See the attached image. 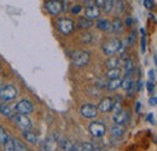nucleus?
Wrapping results in <instances>:
<instances>
[{"mask_svg": "<svg viewBox=\"0 0 157 151\" xmlns=\"http://www.w3.org/2000/svg\"><path fill=\"white\" fill-rule=\"evenodd\" d=\"M134 70V64H133V60L131 58H127L124 60V75H129L132 74Z\"/></svg>", "mask_w": 157, "mask_h": 151, "instance_id": "obj_21", "label": "nucleus"}, {"mask_svg": "<svg viewBox=\"0 0 157 151\" xmlns=\"http://www.w3.org/2000/svg\"><path fill=\"white\" fill-rule=\"evenodd\" d=\"M78 28H81V29H88V28H91L93 25V21L91 18H87V17H82V18L78 19Z\"/></svg>", "mask_w": 157, "mask_h": 151, "instance_id": "obj_15", "label": "nucleus"}, {"mask_svg": "<svg viewBox=\"0 0 157 151\" xmlns=\"http://www.w3.org/2000/svg\"><path fill=\"white\" fill-rule=\"evenodd\" d=\"M147 91H149V93H152V91H154V81H147Z\"/></svg>", "mask_w": 157, "mask_h": 151, "instance_id": "obj_37", "label": "nucleus"}, {"mask_svg": "<svg viewBox=\"0 0 157 151\" xmlns=\"http://www.w3.org/2000/svg\"><path fill=\"white\" fill-rule=\"evenodd\" d=\"M139 109H140V103H137V108H136V111L139 113Z\"/></svg>", "mask_w": 157, "mask_h": 151, "instance_id": "obj_44", "label": "nucleus"}, {"mask_svg": "<svg viewBox=\"0 0 157 151\" xmlns=\"http://www.w3.org/2000/svg\"><path fill=\"white\" fill-rule=\"evenodd\" d=\"M136 41V33L134 32H132L131 34H129V37L127 39V44L128 45H133V42Z\"/></svg>", "mask_w": 157, "mask_h": 151, "instance_id": "obj_34", "label": "nucleus"}, {"mask_svg": "<svg viewBox=\"0 0 157 151\" xmlns=\"http://www.w3.org/2000/svg\"><path fill=\"white\" fill-rule=\"evenodd\" d=\"M23 138H24L28 143H30V144H36V141H38V137H36V134H34L33 132H30L29 130L23 131Z\"/></svg>", "mask_w": 157, "mask_h": 151, "instance_id": "obj_14", "label": "nucleus"}, {"mask_svg": "<svg viewBox=\"0 0 157 151\" xmlns=\"http://www.w3.org/2000/svg\"><path fill=\"white\" fill-rule=\"evenodd\" d=\"M120 75H121V70H120L118 68H111V69H109V72L106 73V76L109 77V80H110V79L120 77Z\"/></svg>", "mask_w": 157, "mask_h": 151, "instance_id": "obj_24", "label": "nucleus"}, {"mask_svg": "<svg viewBox=\"0 0 157 151\" xmlns=\"http://www.w3.org/2000/svg\"><path fill=\"white\" fill-rule=\"evenodd\" d=\"M13 140V145H15V151H25L27 150V146L20 141L18 139H12Z\"/></svg>", "mask_w": 157, "mask_h": 151, "instance_id": "obj_27", "label": "nucleus"}, {"mask_svg": "<svg viewBox=\"0 0 157 151\" xmlns=\"http://www.w3.org/2000/svg\"><path fill=\"white\" fill-rule=\"evenodd\" d=\"M80 12H81V6L80 5H75V6L71 7V14L73 15H78Z\"/></svg>", "mask_w": 157, "mask_h": 151, "instance_id": "obj_36", "label": "nucleus"}, {"mask_svg": "<svg viewBox=\"0 0 157 151\" xmlns=\"http://www.w3.org/2000/svg\"><path fill=\"white\" fill-rule=\"evenodd\" d=\"M152 118H154V115H152V114H150V115L147 116V120H149V122H150V123H155V121H154Z\"/></svg>", "mask_w": 157, "mask_h": 151, "instance_id": "obj_42", "label": "nucleus"}, {"mask_svg": "<svg viewBox=\"0 0 157 151\" xmlns=\"http://www.w3.org/2000/svg\"><path fill=\"white\" fill-rule=\"evenodd\" d=\"M94 2H96V5H97L98 7H101V6L104 5V2H105V0H94Z\"/></svg>", "mask_w": 157, "mask_h": 151, "instance_id": "obj_39", "label": "nucleus"}, {"mask_svg": "<svg viewBox=\"0 0 157 151\" xmlns=\"http://www.w3.org/2000/svg\"><path fill=\"white\" fill-rule=\"evenodd\" d=\"M0 111L4 114V115H6V116H11V113H12L11 108L7 106V105H5V104H0Z\"/></svg>", "mask_w": 157, "mask_h": 151, "instance_id": "obj_29", "label": "nucleus"}, {"mask_svg": "<svg viewBox=\"0 0 157 151\" xmlns=\"http://www.w3.org/2000/svg\"><path fill=\"white\" fill-rule=\"evenodd\" d=\"M114 9V0H105L104 5H103V10L105 14H110L111 10Z\"/></svg>", "mask_w": 157, "mask_h": 151, "instance_id": "obj_25", "label": "nucleus"}, {"mask_svg": "<svg viewBox=\"0 0 157 151\" xmlns=\"http://www.w3.org/2000/svg\"><path fill=\"white\" fill-rule=\"evenodd\" d=\"M133 85V79H132V74H129V75H124L123 77V80L121 81V87L123 88V90H128L131 86Z\"/></svg>", "mask_w": 157, "mask_h": 151, "instance_id": "obj_19", "label": "nucleus"}, {"mask_svg": "<svg viewBox=\"0 0 157 151\" xmlns=\"http://www.w3.org/2000/svg\"><path fill=\"white\" fill-rule=\"evenodd\" d=\"M85 14H86V17L91 19L98 18L99 15H100V10L97 5H92V6H87L86 10H85Z\"/></svg>", "mask_w": 157, "mask_h": 151, "instance_id": "obj_12", "label": "nucleus"}, {"mask_svg": "<svg viewBox=\"0 0 157 151\" xmlns=\"http://www.w3.org/2000/svg\"><path fill=\"white\" fill-rule=\"evenodd\" d=\"M149 77H150L151 81H155V73H154V70H149Z\"/></svg>", "mask_w": 157, "mask_h": 151, "instance_id": "obj_40", "label": "nucleus"}, {"mask_svg": "<svg viewBox=\"0 0 157 151\" xmlns=\"http://www.w3.org/2000/svg\"><path fill=\"white\" fill-rule=\"evenodd\" d=\"M121 105H122L121 97L117 95V97L115 98V102L113 103V110H114V111H118V110H121Z\"/></svg>", "mask_w": 157, "mask_h": 151, "instance_id": "obj_28", "label": "nucleus"}, {"mask_svg": "<svg viewBox=\"0 0 157 151\" xmlns=\"http://www.w3.org/2000/svg\"><path fill=\"white\" fill-rule=\"evenodd\" d=\"M97 27H98V29H100V30L106 32V30H109V29H110L111 23H110L108 19L101 18V19H98V22H97Z\"/></svg>", "mask_w": 157, "mask_h": 151, "instance_id": "obj_20", "label": "nucleus"}, {"mask_svg": "<svg viewBox=\"0 0 157 151\" xmlns=\"http://www.w3.org/2000/svg\"><path fill=\"white\" fill-rule=\"evenodd\" d=\"M120 59H118L117 57H114V56H111L106 62H105V65L109 68V69H111V68H117L118 67V62Z\"/></svg>", "mask_w": 157, "mask_h": 151, "instance_id": "obj_23", "label": "nucleus"}, {"mask_svg": "<svg viewBox=\"0 0 157 151\" xmlns=\"http://www.w3.org/2000/svg\"><path fill=\"white\" fill-rule=\"evenodd\" d=\"M88 130H90V133L93 135V137H96V138H100V137H103L105 132H106V127H105V125L104 123H101V122H92L91 125H90V127H88Z\"/></svg>", "mask_w": 157, "mask_h": 151, "instance_id": "obj_9", "label": "nucleus"}, {"mask_svg": "<svg viewBox=\"0 0 157 151\" xmlns=\"http://www.w3.org/2000/svg\"><path fill=\"white\" fill-rule=\"evenodd\" d=\"M149 104H150V105H157V97L151 98V99L149 100Z\"/></svg>", "mask_w": 157, "mask_h": 151, "instance_id": "obj_38", "label": "nucleus"}, {"mask_svg": "<svg viewBox=\"0 0 157 151\" xmlns=\"http://www.w3.org/2000/svg\"><path fill=\"white\" fill-rule=\"evenodd\" d=\"M91 40H92V37H91L88 33H85V34L81 37V41H82L83 44H90Z\"/></svg>", "mask_w": 157, "mask_h": 151, "instance_id": "obj_33", "label": "nucleus"}, {"mask_svg": "<svg viewBox=\"0 0 157 151\" xmlns=\"http://www.w3.org/2000/svg\"><path fill=\"white\" fill-rule=\"evenodd\" d=\"M122 28H123V23H122V21L116 17V18L113 21V23H111V27H110V29L114 32V33H121V30H122Z\"/></svg>", "mask_w": 157, "mask_h": 151, "instance_id": "obj_17", "label": "nucleus"}, {"mask_svg": "<svg viewBox=\"0 0 157 151\" xmlns=\"http://www.w3.org/2000/svg\"><path fill=\"white\" fill-rule=\"evenodd\" d=\"M144 6L149 10H151L154 7V1L152 0H144Z\"/></svg>", "mask_w": 157, "mask_h": 151, "instance_id": "obj_35", "label": "nucleus"}, {"mask_svg": "<svg viewBox=\"0 0 157 151\" xmlns=\"http://www.w3.org/2000/svg\"><path fill=\"white\" fill-rule=\"evenodd\" d=\"M141 88H143V83H141V81H140V80H139V81H138V91H141Z\"/></svg>", "mask_w": 157, "mask_h": 151, "instance_id": "obj_43", "label": "nucleus"}, {"mask_svg": "<svg viewBox=\"0 0 157 151\" xmlns=\"http://www.w3.org/2000/svg\"><path fill=\"white\" fill-rule=\"evenodd\" d=\"M110 132L111 134L114 135V137H122L123 135V133H124V127L122 126V125H115V126H113L111 127V130H110Z\"/></svg>", "mask_w": 157, "mask_h": 151, "instance_id": "obj_18", "label": "nucleus"}, {"mask_svg": "<svg viewBox=\"0 0 157 151\" xmlns=\"http://www.w3.org/2000/svg\"><path fill=\"white\" fill-rule=\"evenodd\" d=\"M80 113L86 118H94L98 115V108L93 104H83L80 109Z\"/></svg>", "mask_w": 157, "mask_h": 151, "instance_id": "obj_8", "label": "nucleus"}, {"mask_svg": "<svg viewBox=\"0 0 157 151\" xmlns=\"http://www.w3.org/2000/svg\"><path fill=\"white\" fill-rule=\"evenodd\" d=\"M113 103H114V99L110 98V97H105L100 100L99 105L97 106L98 108V111H101V113H109L113 110Z\"/></svg>", "mask_w": 157, "mask_h": 151, "instance_id": "obj_10", "label": "nucleus"}, {"mask_svg": "<svg viewBox=\"0 0 157 151\" xmlns=\"http://www.w3.org/2000/svg\"><path fill=\"white\" fill-rule=\"evenodd\" d=\"M126 24H127L128 27H131V25L133 24V19L131 18V17H127V19H126Z\"/></svg>", "mask_w": 157, "mask_h": 151, "instance_id": "obj_41", "label": "nucleus"}, {"mask_svg": "<svg viewBox=\"0 0 157 151\" xmlns=\"http://www.w3.org/2000/svg\"><path fill=\"white\" fill-rule=\"evenodd\" d=\"M59 146H60V149H62V150L73 151V146H74V144H73L70 140H68V139H62V140L59 141Z\"/></svg>", "mask_w": 157, "mask_h": 151, "instance_id": "obj_22", "label": "nucleus"}, {"mask_svg": "<svg viewBox=\"0 0 157 151\" xmlns=\"http://www.w3.org/2000/svg\"><path fill=\"white\" fill-rule=\"evenodd\" d=\"M154 58H155V63H156V65H157V53L154 56Z\"/></svg>", "mask_w": 157, "mask_h": 151, "instance_id": "obj_45", "label": "nucleus"}, {"mask_svg": "<svg viewBox=\"0 0 157 151\" xmlns=\"http://www.w3.org/2000/svg\"><path fill=\"white\" fill-rule=\"evenodd\" d=\"M57 28L63 35H69L74 30V22L70 18H59L57 21Z\"/></svg>", "mask_w": 157, "mask_h": 151, "instance_id": "obj_4", "label": "nucleus"}, {"mask_svg": "<svg viewBox=\"0 0 157 151\" xmlns=\"http://www.w3.org/2000/svg\"><path fill=\"white\" fill-rule=\"evenodd\" d=\"M114 7H115V11H116L117 14H121V12L123 11V9H124L123 1H122V0H117L116 4H114Z\"/></svg>", "mask_w": 157, "mask_h": 151, "instance_id": "obj_31", "label": "nucleus"}, {"mask_svg": "<svg viewBox=\"0 0 157 151\" xmlns=\"http://www.w3.org/2000/svg\"><path fill=\"white\" fill-rule=\"evenodd\" d=\"M1 88H2V86H1V83H0V92H1Z\"/></svg>", "mask_w": 157, "mask_h": 151, "instance_id": "obj_46", "label": "nucleus"}, {"mask_svg": "<svg viewBox=\"0 0 157 151\" xmlns=\"http://www.w3.org/2000/svg\"><path fill=\"white\" fill-rule=\"evenodd\" d=\"M129 120V114L126 110H118V111H115L114 116H113V121L117 125H124L127 121Z\"/></svg>", "mask_w": 157, "mask_h": 151, "instance_id": "obj_11", "label": "nucleus"}, {"mask_svg": "<svg viewBox=\"0 0 157 151\" xmlns=\"http://www.w3.org/2000/svg\"><path fill=\"white\" fill-rule=\"evenodd\" d=\"M93 151V150H97L96 148H94V145L93 144H91V143H82V144H76V145H74L73 146V151Z\"/></svg>", "mask_w": 157, "mask_h": 151, "instance_id": "obj_13", "label": "nucleus"}, {"mask_svg": "<svg viewBox=\"0 0 157 151\" xmlns=\"http://www.w3.org/2000/svg\"><path fill=\"white\" fill-rule=\"evenodd\" d=\"M91 59V55L88 51H76L73 53L71 56V62L75 67L78 68H81V67H85L88 64Z\"/></svg>", "mask_w": 157, "mask_h": 151, "instance_id": "obj_1", "label": "nucleus"}, {"mask_svg": "<svg viewBox=\"0 0 157 151\" xmlns=\"http://www.w3.org/2000/svg\"><path fill=\"white\" fill-rule=\"evenodd\" d=\"M45 7L46 10L48 11V14L56 16L59 15L63 10H64V6H63V2L60 0H47L46 4H45Z\"/></svg>", "mask_w": 157, "mask_h": 151, "instance_id": "obj_6", "label": "nucleus"}, {"mask_svg": "<svg viewBox=\"0 0 157 151\" xmlns=\"http://www.w3.org/2000/svg\"><path fill=\"white\" fill-rule=\"evenodd\" d=\"M140 32H141V52L144 53L145 51H146V39H145V30L141 28L140 29Z\"/></svg>", "mask_w": 157, "mask_h": 151, "instance_id": "obj_32", "label": "nucleus"}, {"mask_svg": "<svg viewBox=\"0 0 157 151\" xmlns=\"http://www.w3.org/2000/svg\"><path fill=\"white\" fill-rule=\"evenodd\" d=\"M17 95H18V90L13 85H6V86H2V88H1L0 99L4 103H7V102L13 100Z\"/></svg>", "mask_w": 157, "mask_h": 151, "instance_id": "obj_2", "label": "nucleus"}, {"mask_svg": "<svg viewBox=\"0 0 157 151\" xmlns=\"http://www.w3.org/2000/svg\"><path fill=\"white\" fill-rule=\"evenodd\" d=\"M121 41L118 39H111L103 45V52L108 56H114L120 48Z\"/></svg>", "mask_w": 157, "mask_h": 151, "instance_id": "obj_5", "label": "nucleus"}, {"mask_svg": "<svg viewBox=\"0 0 157 151\" xmlns=\"http://www.w3.org/2000/svg\"><path fill=\"white\" fill-rule=\"evenodd\" d=\"M9 138H10V137L7 135L6 131H5L2 127H0V144H4Z\"/></svg>", "mask_w": 157, "mask_h": 151, "instance_id": "obj_30", "label": "nucleus"}, {"mask_svg": "<svg viewBox=\"0 0 157 151\" xmlns=\"http://www.w3.org/2000/svg\"><path fill=\"white\" fill-rule=\"evenodd\" d=\"M33 110H34V106L28 99L20 100L15 106V111L18 114H23V115H29L33 113Z\"/></svg>", "mask_w": 157, "mask_h": 151, "instance_id": "obj_7", "label": "nucleus"}, {"mask_svg": "<svg viewBox=\"0 0 157 151\" xmlns=\"http://www.w3.org/2000/svg\"><path fill=\"white\" fill-rule=\"evenodd\" d=\"M2 146H4V150L5 151H15V145H13V140L11 139V138H9L4 144H2Z\"/></svg>", "mask_w": 157, "mask_h": 151, "instance_id": "obj_26", "label": "nucleus"}, {"mask_svg": "<svg viewBox=\"0 0 157 151\" xmlns=\"http://www.w3.org/2000/svg\"><path fill=\"white\" fill-rule=\"evenodd\" d=\"M12 117V121L20 127L22 131H27V130H30L32 128V121L27 117V115H23V114H15L11 116Z\"/></svg>", "mask_w": 157, "mask_h": 151, "instance_id": "obj_3", "label": "nucleus"}, {"mask_svg": "<svg viewBox=\"0 0 157 151\" xmlns=\"http://www.w3.org/2000/svg\"><path fill=\"white\" fill-rule=\"evenodd\" d=\"M121 79L120 77H116V79H110V81L108 82V85H106V87H108V90L109 91H115V90H117L118 87H121Z\"/></svg>", "mask_w": 157, "mask_h": 151, "instance_id": "obj_16", "label": "nucleus"}]
</instances>
